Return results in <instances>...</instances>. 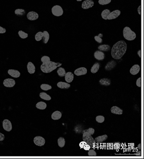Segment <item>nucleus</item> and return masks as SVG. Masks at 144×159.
Instances as JSON below:
<instances>
[{
	"label": "nucleus",
	"instance_id": "f257e3e1",
	"mask_svg": "<svg viewBox=\"0 0 144 159\" xmlns=\"http://www.w3.org/2000/svg\"><path fill=\"white\" fill-rule=\"evenodd\" d=\"M127 49V45L125 41L121 40L114 44L112 48V57L114 59L119 60L126 53Z\"/></svg>",
	"mask_w": 144,
	"mask_h": 159
},
{
	"label": "nucleus",
	"instance_id": "f03ea898",
	"mask_svg": "<svg viewBox=\"0 0 144 159\" xmlns=\"http://www.w3.org/2000/svg\"><path fill=\"white\" fill-rule=\"evenodd\" d=\"M62 63L60 62H56L50 61L49 62L46 63H42L40 66V69L44 73H50L57 68L61 67Z\"/></svg>",
	"mask_w": 144,
	"mask_h": 159
},
{
	"label": "nucleus",
	"instance_id": "7ed1b4c3",
	"mask_svg": "<svg viewBox=\"0 0 144 159\" xmlns=\"http://www.w3.org/2000/svg\"><path fill=\"white\" fill-rule=\"evenodd\" d=\"M123 36L126 40L129 41L134 40L136 37V33L128 26H126L124 28Z\"/></svg>",
	"mask_w": 144,
	"mask_h": 159
},
{
	"label": "nucleus",
	"instance_id": "20e7f679",
	"mask_svg": "<svg viewBox=\"0 0 144 159\" xmlns=\"http://www.w3.org/2000/svg\"><path fill=\"white\" fill-rule=\"evenodd\" d=\"M83 140L86 142L87 144L90 146L91 148H93L96 144L95 139L89 133L87 132H83Z\"/></svg>",
	"mask_w": 144,
	"mask_h": 159
},
{
	"label": "nucleus",
	"instance_id": "39448f33",
	"mask_svg": "<svg viewBox=\"0 0 144 159\" xmlns=\"http://www.w3.org/2000/svg\"><path fill=\"white\" fill-rule=\"evenodd\" d=\"M51 13L56 17L62 16L63 13V10L62 7L59 5H55L51 9Z\"/></svg>",
	"mask_w": 144,
	"mask_h": 159
},
{
	"label": "nucleus",
	"instance_id": "423d86ee",
	"mask_svg": "<svg viewBox=\"0 0 144 159\" xmlns=\"http://www.w3.org/2000/svg\"><path fill=\"white\" fill-rule=\"evenodd\" d=\"M33 141L35 145L40 147L44 146L46 143L45 138L40 136L35 137Z\"/></svg>",
	"mask_w": 144,
	"mask_h": 159
},
{
	"label": "nucleus",
	"instance_id": "0eeeda50",
	"mask_svg": "<svg viewBox=\"0 0 144 159\" xmlns=\"http://www.w3.org/2000/svg\"><path fill=\"white\" fill-rule=\"evenodd\" d=\"M3 84L5 87L12 88L15 86L16 81L15 80L11 78H7L4 80Z\"/></svg>",
	"mask_w": 144,
	"mask_h": 159
},
{
	"label": "nucleus",
	"instance_id": "6e6552de",
	"mask_svg": "<svg viewBox=\"0 0 144 159\" xmlns=\"http://www.w3.org/2000/svg\"><path fill=\"white\" fill-rule=\"evenodd\" d=\"M3 127L4 129L7 132H10L12 128V123L8 119H4L3 122Z\"/></svg>",
	"mask_w": 144,
	"mask_h": 159
},
{
	"label": "nucleus",
	"instance_id": "1a4fd4ad",
	"mask_svg": "<svg viewBox=\"0 0 144 159\" xmlns=\"http://www.w3.org/2000/svg\"><path fill=\"white\" fill-rule=\"evenodd\" d=\"M121 13V11L120 10H116L110 12L107 17V20H112L116 19L120 15Z\"/></svg>",
	"mask_w": 144,
	"mask_h": 159
},
{
	"label": "nucleus",
	"instance_id": "9d476101",
	"mask_svg": "<svg viewBox=\"0 0 144 159\" xmlns=\"http://www.w3.org/2000/svg\"><path fill=\"white\" fill-rule=\"evenodd\" d=\"M94 5V2L92 0H85L83 2L82 7L83 9H88L92 8Z\"/></svg>",
	"mask_w": 144,
	"mask_h": 159
},
{
	"label": "nucleus",
	"instance_id": "9b49d317",
	"mask_svg": "<svg viewBox=\"0 0 144 159\" xmlns=\"http://www.w3.org/2000/svg\"><path fill=\"white\" fill-rule=\"evenodd\" d=\"M27 18L31 21H35L39 18V15L37 12L34 11H31L27 13Z\"/></svg>",
	"mask_w": 144,
	"mask_h": 159
},
{
	"label": "nucleus",
	"instance_id": "f8f14e48",
	"mask_svg": "<svg viewBox=\"0 0 144 159\" xmlns=\"http://www.w3.org/2000/svg\"><path fill=\"white\" fill-rule=\"evenodd\" d=\"M87 70L86 68L82 67L78 68L75 70L74 74L77 76L86 75L87 73Z\"/></svg>",
	"mask_w": 144,
	"mask_h": 159
},
{
	"label": "nucleus",
	"instance_id": "ddd939ff",
	"mask_svg": "<svg viewBox=\"0 0 144 159\" xmlns=\"http://www.w3.org/2000/svg\"><path fill=\"white\" fill-rule=\"evenodd\" d=\"M8 73L9 75L13 78H17L21 76V74L20 71L17 70L9 69L8 71Z\"/></svg>",
	"mask_w": 144,
	"mask_h": 159
},
{
	"label": "nucleus",
	"instance_id": "4468645a",
	"mask_svg": "<svg viewBox=\"0 0 144 159\" xmlns=\"http://www.w3.org/2000/svg\"><path fill=\"white\" fill-rule=\"evenodd\" d=\"M27 69L28 73L33 74L35 73L36 71V67L34 63L31 62H29L27 63Z\"/></svg>",
	"mask_w": 144,
	"mask_h": 159
},
{
	"label": "nucleus",
	"instance_id": "2eb2a0df",
	"mask_svg": "<svg viewBox=\"0 0 144 159\" xmlns=\"http://www.w3.org/2000/svg\"><path fill=\"white\" fill-rule=\"evenodd\" d=\"M94 56L95 58L98 61L103 60L105 57V54L103 52L98 50L95 51Z\"/></svg>",
	"mask_w": 144,
	"mask_h": 159
},
{
	"label": "nucleus",
	"instance_id": "dca6fc26",
	"mask_svg": "<svg viewBox=\"0 0 144 159\" xmlns=\"http://www.w3.org/2000/svg\"><path fill=\"white\" fill-rule=\"evenodd\" d=\"M116 65H117V63L115 61H111L108 62L105 66V69L107 71L111 70L116 67Z\"/></svg>",
	"mask_w": 144,
	"mask_h": 159
},
{
	"label": "nucleus",
	"instance_id": "f3484780",
	"mask_svg": "<svg viewBox=\"0 0 144 159\" xmlns=\"http://www.w3.org/2000/svg\"><path fill=\"white\" fill-rule=\"evenodd\" d=\"M140 70V66L138 65H134L130 70V72L132 75H137L139 73Z\"/></svg>",
	"mask_w": 144,
	"mask_h": 159
},
{
	"label": "nucleus",
	"instance_id": "a211bd4d",
	"mask_svg": "<svg viewBox=\"0 0 144 159\" xmlns=\"http://www.w3.org/2000/svg\"><path fill=\"white\" fill-rule=\"evenodd\" d=\"M64 77L66 81L68 83H70L73 80L74 75L72 73L68 72L66 73Z\"/></svg>",
	"mask_w": 144,
	"mask_h": 159
},
{
	"label": "nucleus",
	"instance_id": "6ab92c4d",
	"mask_svg": "<svg viewBox=\"0 0 144 159\" xmlns=\"http://www.w3.org/2000/svg\"><path fill=\"white\" fill-rule=\"evenodd\" d=\"M57 87L60 89H67L71 87V85L67 82L60 81L57 84Z\"/></svg>",
	"mask_w": 144,
	"mask_h": 159
},
{
	"label": "nucleus",
	"instance_id": "aec40b11",
	"mask_svg": "<svg viewBox=\"0 0 144 159\" xmlns=\"http://www.w3.org/2000/svg\"><path fill=\"white\" fill-rule=\"evenodd\" d=\"M111 111L112 113L117 115H121L123 113V111L117 106H114L111 107Z\"/></svg>",
	"mask_w": 144,
	"mask_h": 159
},
{
	"label": "nucleus",
	"instance_id": "412c9836",
	"mask_svg": "<svg viewBox=\"0 0 144 159\" xmlns=\"http://www.w3.org/2000/svg\"><path fill=\"white\" fill-rule=\"evenodd\" d=\"M62 113L59 111H57L54 112L51 115V119L54 120H58L62 117Z\"/></svg>",
	"mask_w": 144,
	"mask_h": 159
},
{
	"label": "nucleus",
	"instance_id": "4be33fe9",
	"mask_svg": "<svg viewBox=\"0 0 144 159\" xmlns=\"http://www.w3.org/2000/svg\"><path fill=\"white\" fill-rule=\"evenodd\" d=\"M108 138V136L106 135H102L97 137L95 138V140L96 143H101L106 141Z\"/></svg>",
	"mask_w": 144,
	"mask_h": 159
},
{
	"label": "nucleus",
	"instance_id": "5701e85b",
	"mask_svg": "<svg viewBox=\"0 0 144 159\" xmlns=\"http://www.w3.org/2000/svg\"><path fill=\"white\" fill-rule=\"evenodd\" d=\"M43 36L42 40L43 44H46L49 41L50 38V35L48 32L47 31H43Z\"/></svg>",
	"mask_w": 144,
	"mask_h": 159
},
{
	"label": "nucleus",
	"instance_id": "b1692460",
	"mask_svg": "<svg viewBox=\"0 0 144 159\" xmlns=\"http://www.w3.org/2000/svg\"><path fill=\"white\" fill-rule=\"evenodd\" d=\"M47 105L46 103L43 102H40L36 105V107L40 110H44L47 108Z\"/></svg>",
	"mask_w": 144,
	"mask_h": 159
},
{
	"label": "nucleus",
	"instance_id": "393cba45",
	"mask_svg": "<svg viewBox=\"0 0 144 159\" xmlns=\"http://www.w3.org/2000/svg\"><path fill=\"white\" fill-rule=\"evenodd\" d=\"M100 84L105 86H109L111 84V80L108 78L101 79L99 81Z\"/></svg>",
	"mask_w": 144,
	"mask_h": 159
},
{
	"label": "nucleus",
	"instance_id": "a878e982",
	"mask_svg": "<svg viewBox=\"0 0 144 159\" xmlns=\"http://www.w3.org/2000/svg\"><path fill=\"white\" fill-rule=\"evenodd\" d=\"M100 67V64L98 62H96L91 68V71L92 73L95 74L97 72Z\"/></svg>",
	"mask_w": 144,
	"mask_h": 159
},
{
	"label": "nucleus",
	"instance_id": "bb28decb",
	"mask_svg": "<svg viewBox=\"0 0 144 159\" xmlns=\"http://www.w3.org/2000/svg\"><path fill=\"white\" fill-rule=\"evenodd\" d=\"M110 47L108 45H100L98 47V49L100 51L107 52L109 51L110 49Z\"/></svg>",
	"mask_w": 144,
	"mask_h": 159
},
{
	"label": "nucleus",
	"instance_id": "cd10ccee",
	"mask_svg": "<svg viewBox=\"0 0 144 159\" xmlns=\"http://www.w3.org/2000/svg\"><path fill=\"white\" fill-rule=\"evenodd\" d=\"M39 96L40 98L43 100L46 101H49L51 100V97L49 95L45 92L40 93L39 94Z\"/></svg>",
	"mask_w": 144,
	"mask_h": 159
},
{
	"label": "nucleus",
	"instance_id": "c85d7f7f",
	"mask_svg": "<svg viewBox=\"0 0 144 159\" xmlns=\"http://www.w3.org/2000/svg\"><path fill=\"white\" fill-rule=\"evenodd\" d=\"M57 73L59 77H63L65 76L66 71L64 68L60 67L57 69Z\"/></svg>",
	"mask_w": 144,
	"mask_h": 159
},
{
	"label": "nucleus",
	"instance_id": "c756f323",
	"mask_svg": "<svg viewBox=\"0 0 144 159\" xmlns=\"http://www.w3.org/2000/svg\"><path fill=\"white\" fill-rule=\"evenodd\" d=\"M15 13L17 16H22L25 13V11L23 9H16L15 11Z\"/></svg>",
	"mask_w": 144,
	"mask_h": 159
},
{
	"label": "nucleus",
	"instance_id": "7c9ffc66",
	"mask_svg": "<svg viewBox=\"0 0 144 159\" xmlns=\"http://www.w3.org/2000/svg\"><path fill=\"white\" fill-rule=\"evenodd\" d=\"M110 12V11L108 9H105L102 11L101 15V17L102 19L104 20H107V17Z\"/></svg>",
	"mask_w": 144,
	"mask_h": 159
},
{
	"label": "nucleus",
	"instance_id": "2f4dec72",
	"mask_svg": "<svg viewBox=\"0 0 144 159\" xmlns=\"http://www.w3.org/2000/svg\"><path fill=\"white\" fill-rule=\"evenodd\" d=\"M43 36V32H39L36 34L35 36V39L37 42L42 40Z\"/></svg>",
	"mask_w": 144,
	"mask_h": 159
},
{
	"label": "nucleus",
	"instance_id": "473e14b6",
	"mask_svg": "<svg viewBox=\"0 0 144 159\" xmlns=\"http://www.w3.org/2000/svg\"><path fill=\"white\" fill-rule=\"evenodd\" d=\"M65 140L64 138L60 137L58 140V146L60 148H62L64 147L65 145Z\"/></svg>",
	"mask_w": 144,
	"mask_h": 159
},
{
	"label": "nucleus",
	"instance_id": "72a5a7b5",
	"mask_svg": "<svg viewBox=\"0 0 144 159\" xmlns=\"http://www.w3.org/2000/svg\"><path fill=\"white\" fill-rule=\"evenodd\" d=\"M18 34L19 37L23 39L27 38L28 37V33H25L22 30H19L18 31Z\"/></svg>",
	"mask_w": 144,
	"mask_h": 159
},
{
	"label": "nucleus",
	"instance_id": "f704fd0d",
	"mask_svg": "<svg viewBox=\"0 0 144 159\" xmlns=\"http://www.w3.org/2000/svg\"><path fill=\"white\" fill-rule=\"evenodd\" d=\"M40 88L43 91H48L52 89V86L49 84L43 83L41 85Z\"/></svg>",
	"mask_w": 144,
	"mask_h": 159
},
{
	"label": "nucleus",
	"instance_id": "c9c22d12",
	"mask_svg": "<svg viewBox=\"0 0 144 159\" xmlns=\"http://www.w3.org/2000/svg\"><path fill=\"white\" fill-rule=\"evenodd\" d=\"M102 36H103L102 34L100 33L98 35L95 36L94 38H95V41L97 42L99 44H101L102 42Z\"/></svg>",
	"mask_w": 144,
	"mask_h": 159
},
{
	"label": "nucleus",
	"instance_id": "e433bc0d",
	"mask_svg": "<svg viewBox=\"0 0 144 159\" xmlns=\"http://www.w3.org/2000/svg\"><path fill=\"white\" fill-rule=\"evenodd\" d=\"M41 61L42 63H48L50 61V58L49 56H43L41 58Z\"/></svg>",
	"mask_w": 144,
	"mask_h": 159
},
{
	"label": "nucleus",
	"instance_id": "4c0bfd02",
	"mask_svg": "<svg viewBox=\"0 0 144 159\" xmlns=\"http://www.w3.org/2000/svg\"><path fill=\"white\" fill-rule=\"evenodd\" d=\"M96 120L98 123H102L105 120V117L102 115L97 116L96 117Z\"/></svg>",
	"mask_w": 144,
	"mask_h": 159
},
{
	"label": "nucleus",
	"instance_id": "58836bf2",
	"mask_svg": "<svg viewBox=\"0 0 144 159\" xmlns=\"http://www.w3.org/2000/svg\"><path fill=\"white\" fill-rule=\"evenodd\" d=\"M111 0H99L98 3L102 5L108 4L111 2Z\"/></svg>",
	"mask_w": 144,
	"mask_h": 159
},
{
	"label": "nucleus",
	"instance_id": "ea45409f",
	"mask_svg": "<svg viewBox=\"0 0 144 159\" xmlns=\"http://www.w3.org/2000/svg\"><path fill=\"white\" fill-rule=\"evenodd\" d=\"M95 129L94 128H89L88 129H85V130H84L83 131V133L84 132H87L92 135H94V133H95Z\"/></svg>",
	"mask_w": 144,
	"mask_h": 159
},
{
	"label": "nucleus",
	"instance_id": "a19ab883",
	"mask_svg": "<svg viewBox=\"0 0 144 159\" xmlns=\"http://www.w3.org/2000/svg\"><path fill=\"white\" fill-rule=\"evenodd\" d=\"M88 155L89 156H97V153L94 150H90L88 152Z\"/></svg>",
	"mask_w": 144,
	"mask_h": 159
},
{
	"label": "nucleus",
	"instance_id": "79ce46f5",
	"mask_svg": "<svg viewBox=\"0 0 144 159\" xmlns=\"http://www.w3.org/2000/svg\"><path fill=\"white\" fill-rule=\"evenodd\" d=\"M136 84L137 86L138 87H141V78L140 77L137 79L136 81Z\"/></svg>",
	"mask_w": 144,
	"mask_h": 159
},
{
	"label": "nucleus",
	"instance_id": "37998d69",
	"mask_svg": "<svg viewBox=\"0 0 144 159\" xmlns=\"http://www.w3.org/2000/svg\"><path fill=\"white\" fill-rule=\"evenodd\" d=\"M6 29L4 27L0 26V34H4L6 33Z\"/></svg>",
	"mask_w": 144,
	"mask_h": 159
},
{
	"label": "nucleus",
	"instance_id": "c03bdc74",
	"mask_svg": "<svg viewBox=\"0 0 144 159\" xmlns=\"http://www.w3.org/2000/svg\"><path fill=\"white\" fill-rule=\"evenodd\" d=\"M121 143L119 142H117V143H115L113 145V147H114V149H117L119 148L121 146Z\"/></svg>",
	"mask_w": 144,
	"mask_h": 159
},
{
	"label": "nucleus",
	"instance_id": "a18cd8bd",
	"mask_svg": "<svg viewBox=\"0 0 144 159\" xmlns=\"http://www.w3.org/2000/svg\"><path fill=\"white\" fill-rule=\"evenodd\" d=\"M83 148L85 150H89V149H91L90 146L88 144H86L84 146Z\"/></svg>",
	"mask_w": 144,
	"mask_h": 159
},
{
	"label": "nucleus",
	"instance_id": "49530a36",
	"mask_svg": "<svg viewBox=\"0 0 144 159\" xmlns=\"http://www.w3.org/2000/svg\"><path fill=\"white\" fill-rule=\"evenodd\" d=\"M86 144H87L86 142L83 141L80 142V144H79V146H80L81 148H83L84 146Z\"/></svg>",
	"mask_w": 144,
	"mask_h": 159
},
{
	"label": "nucleus",
	"instance_id": "de8ad7c7",
	"mask_svg": "<svg viewBox=\"0 0 144 159\" xmlns=\"http://www.w3.org/2000/svg\"><path fill=\"white\" fill-rule=\"evenodd\" d=\"M5 139V136L4 134L0 132V141H3Z\"/></svg>",
	"mask_w": 144,
	"mask_h": 159
},
{
	"label": "nucleus",
	"instance_id": "09e8293b",
	"mask_svg": "<svg viewBox=\"0 0 144 159\" xmlns=\"http://www.w3.org/2000/svg\"><path fill=\"white\" fill-rule=\"evenodd\" d=\"M137 12H138V14L141 15V5H140L138 6L137 8Z\"/></svg>",
	"mask_w": 144,
	"mask_h": 159
},
{
	"label": "nucleus",
	"instance_id": "8fccbe9b",
	"mask_svg": "<svg viewBox=\"0 0 144 159\" xmlns=\"http://www.w3.org/2000/svg\"><path fill=\"white\" fill-rule=\"evenodd\" d=\"M135 155L136 156H140L141 155V151H139L135 153Z\"/></svg>",
	"mask_w": 144,
	"mask_h": 159
},
{
	"label": "nucleus",
	"instance_id": "3c124183",
	"mask_svg": "<svg viewBox=\"0 0 144 159\" xmlns=\"http://www.w3.org/2000/svg\"><path fill=\"white\" fill-rule=\"evenodd\" d=\"M137 54H138V56H139V57L140 58L141 57V50H138V52H137Z\"/></svg>",
	"mask_w": 144,
	"mask_h": 159
},
{
	"label": "nucleus",
	"instance_id": "603ef678",
	"mask_svg": "<svg viewBox=\"0 0 144 159\" xmlns=\"http://www.w3.org/2000/svg\"><path fill=\"white\" fill-rule=\"evenodd\" d=\"M137 148H138L139 149V150H141V144H140L139 145H138V146H137Z\"/></svg>",
	"mask_w": 144,
	"mask_h": 159
},
{
	"label": "nucleus",
	"instance_id": "864d4df0",
	"mask_svg": "<svg viewBox=\"0 0 144 159\" xmlns=\"http://www.w3.org/2000/svg\"><path fill=\"white\" fill-rule=\"evenodd\" d=\"M76 1H77V2H81L82 1H83V0H76Z\"/></svg>",
	"mask_w": 144,
	"mask_h": 159
}]
</instances>
